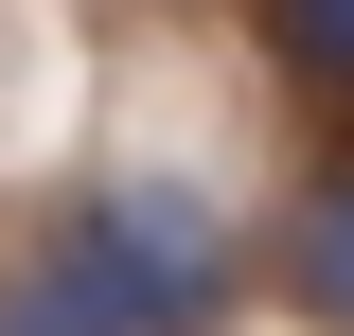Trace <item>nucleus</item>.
<instances>
[{
	"label": "nucleus",
	"instance_id": "obj_1",
	"mask_svg": "<svg viewBox=\"0 0 354 336\" xmlns=\"http://www.w3.org/2000/svg\"><path fill=\"white\" fill-rule=\"evenodd\" d=\"M88 265H106V301L160 336V319H195V301H213V212L142 177V195H106V212H88Z\"/></svg>",
	"mask_w": 354,
	"mask_h": 336
},
{
	"label": "nucleus",
	"instance_id": "obj_3",
	"mask_svg": "<svg viewBox=\"0 0 354 336\" xmlns=\"http://www.w3.org/2000/svg\"><path fill=\"white\" fill-rule=\"evenodd\" d=\"M301 283L354 319V195H319V212H301Z\"/></svg>",
	"mask_w": 354,
	"mask_h": 336
},
{
	"label": "nucleus",
	"instance_id": "obj_2",
	"mask_svg": "<svg viewBox=\"0 0 354 336\" xmlns=\"http://www.w3.org/2000/svg\"><path fill=\"white\" fill-rule=\"evenodd\" d=\"M0 336H142V319L106 301V265L71 248V265H36V283H0Z\"/></svg>",
	"mask_w": 354,
	"mask_h": 336
},
{
	"label": "nucleus",
	"instance_id": "obj_4",
	"mask_svg": "<svg viewBox=\"0 0 354 336\" xmlns=\"http://www.w3.org/2000/svg\"><path fill=\"white\" fill-rule=\"evenodd\" d=\"M283 36H301V71H337V88H354V0H283Z\"/></svg>",
	"mask_w": 354,
	"mask_h": 336
}]
</instances>
